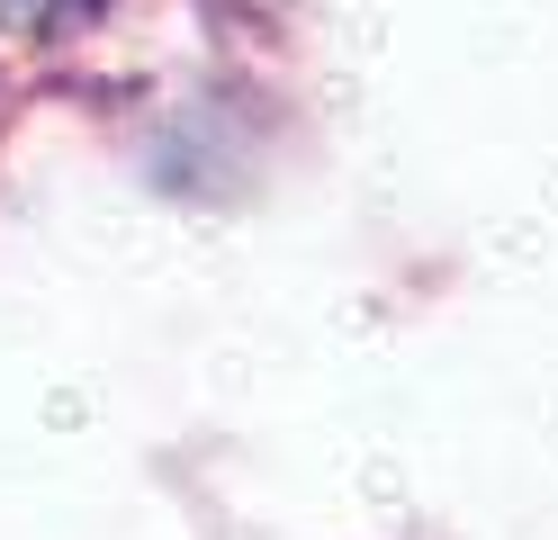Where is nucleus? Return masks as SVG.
<instances>
[{
    "label": "nucleus",
    "instance_id": "f257e3e1",
    "mask_svg": "<svg viewBox=\"0 0 558 540\" xmlns=\"http://www.w3.org/2000/svg\"><path fill=\"white\" fill-rule=\"evenodd\" d=\"M63 10H82V0H0V19H19V27H46Z\"/></svg>",
    "mask_w": 558,
    "mask_h": 540
}]
</instances>
